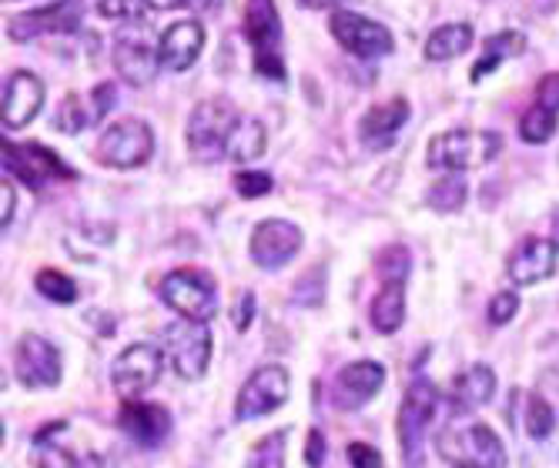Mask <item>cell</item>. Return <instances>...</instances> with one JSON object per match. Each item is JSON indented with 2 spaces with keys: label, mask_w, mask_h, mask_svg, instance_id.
<instances>
[{
  "label": "cell",
  "mask_w": 559,
  "mask_h": 468,
  "mask_svg": "<svg viewBox=\"0 0 559 468\" xmlns=\"http://www.w3.org/2000/svg\"><path fill=\"white\" fill-rule=\"evenodd\" d=\"M8 4H11V0H8Z\"/></svg>",
  "instance_id": "50"
},
{
  "label": "cell",
  "mask_w": 559,
  "mask_h": 468,
  "mask_svg": "<svg viewBox=\"0 0 559 468\" xmlns=\"http://www.w3.org/2000/svg\"><path fill=\"white\" fill-rule=\"evenodd\" d=\"M201 50H205V27H201L198 21H178L158 40L162 68L175 71V74L194 68V61L201 58Z\"/></svg>",
  "instance_id": "19"
},
{
  "label": "cell",
  "mask_w": 559,
  "mask_h": 468,
  "mask_svg": "<svg viewBox=\"0 0 559 468\" xmlns=\"http://www.w3.org/2000/svg\"><path fill=\"white\" fill-rule=\"evenodd\" d=\"M385 382V369L379 361H352L335 379V401L338 408H362L379 395Z\"/></svg>",
  "instance_id": "21"
},
{
  "label": "cell",
  "mask_w": 559,
  "mask_h": 468,
  "mask_svg": "<svg viewBox=\"0 0 559 468\" xmlns=\"http://www.w3.org/2000/svg\"><path fill=\"white\" fill-rule=\"evenodd\" d=\"M469 201V184L463 175H442L429 191H426V204L432 207V212H460V207Z\"/></svg>",
  "instance_id": "28"
},
{
  "label": "cell",
  "mask_w": 559,
  "mask_h": 468,
  "mask_svg": "<svg viewBox=\"0 0 559 468\" xmlns=\"http://www.w3.org/2000/svg\"><path fill=\"white\" fill-rule=\"evenodd\" d=\"M305 465H309V468L325 465V435L319 429H312L309 439H305Z\"/></svg>",
  "instance_id": "41"
},
{
  "label": "cell",
  "mask_w": 559,
  "mask_h": 468,
  "mask_svg": "<svg viewBox=\"0 0 559 468\" xmlns=\"http://www.w3.org/2000/svg\"><path fill=\"white\" fill-rule=\"evenodd\" d=\"M97 14H100V17H108V21L131 17V0H100V4H97Z\"/></svg>",
  "instance_id": "44"
},
{
  "label": "cell",
  "mask_w": 559,
  "mask_h": 468,
  "mask_svg": "<svg viewBox=\"0 0 559 468\" xmlns=\"http://www.w3.org/2000/svg\"><path fill=\"white\" fill-rule=\"evenodd\" d=\"M14 375L24 388H55L64 375L61 351L40 335H24L14 348Z\"/></svg>",
  "instance_id": "14"
},
{
  "label": "cell",
  "mask_w": 559,
  "mask_h": 468,
  "mask_svg": "<svg viewBox=\"0 0 559 468\" xmlns=\"http://www.w3.org/2000/svg\"><path fill=\"white\" fill-rule=\"evenodd\" d=\"M473 27L469 24H442L429 34L426 40V61L432 64H442V61H452V58H463L466 50L473 47Z\"/></svg>",
  "instance_id": "26"
},
{
  "label": "cell",
  "mask_w": 559,
  "mask_h": 468,
  "mask_svg": "<svg viewBox=\"0 0 559 468\" xmlns=\"http://www.w3.org/2000/svg\"><path fill=\"white\" fill-rule=\"evenodd\" d=\"M162 369H165V358L155 345L147 341H138V345H128L115 369H111V382L118 388V395H124L128 401H138L147 388H155L158 379H162Z\"/></svg>",
  "instance_id": "12"
},
{
  "label": "cell",
  "mask_w": 559,
  "mask_h": 468,
  "mask_svg": "<svg viewBox=\"0 0 559 468\" xmlns=\"http://www.w3.org/2000/svg\"><path fill=\"white\" fill-rule=\"evenodd\" d=\"M376 272L382 281H405L413 272V254L409 248H402V244H392L385 248L379 257H376Z\"/></svg>",
  "instance_id": "33"
},
{
  "label": "cell",
  "mask_w": 559,
  "mask_h": 468,
  "mask_svg": "<svg viewBox=\"0 0 559 468\" xmlns=\"http://www.w3.org/2000/svg\"><path fill=\"white\" fill-rule=\"evenodd\" d=\"M272 175L269 171H238L235 175V191H238V197H245V201H255V197H265L269 191H272Z\"/></svg>",
  "instance_id": "36"
},
{
  "label": "cell",
  "mask_w": 559,
  "mask_h": 468,
  "mask_svg": "<svg viewBox=\"0 0 559 468\" xmlns=\"http://www.w3.org/2000/svg\"><path fill=\"white\" fill-rule=\"evenodd\" d=\"M115 100H118V91H115V84H97V87L91 91V108H94L97 121H105V115L115 108Z\"/></svg>",
  "instance_id": "40"
},
{
  "label": "cell",
  "mask_w": 559,
  "mask_h": 468,
  "mask_svg": "<svg viewBox=\"0 0 559 468\" xmlns=\"http://www.w3.org/2000/svg\"><path fill=\"white\" fill-rule=\"evenodd\" d=\"M87 124H97L94 108H84V100H81L78 94H68V97L61 100L58 115H55V128L64 131V134H81Z\"/></svg>",
  "instance_id": "30"
},
{
  "label": "cell",
  "mask_w": 559,
  "mask_h": 468,
  "mask_svg": "<svg viewBox=\"0 0 559 468\" xmlns=\"http://www.w3.org/2000/svg\"><path fill=\"white\" fill-rule=\"evenodd\" d=\"M238 108L225 97H212V100H201L194 104V111L188 118L185 137H188V151L194 154L198 161H222L225 158V147L228 137L238 124Z\"/></svg>",
  "instance_id": "3"
},
{
  "label": "cell",
  "mask_w": 559,
  "mask_h": 468,
  "mask_svg": "<svg viewBox=\"0 0 559 468\" xmlns=\"http://www.w3.org/2000/svg\"><path fill=\"white\" fill-rule=\"evenodd\" d=\"M50 435H55L50 429L37 435V442H34V465L37 468H78V455L68 445L55 442Z\"/></svg>",
  "instance_id": "29"
},
{
  "label": "cell",
  "mask_w": 559,
  "mask_h": 468,
  "mask_svg": "<svg viewBox=\"0 0 559 468\" xmlns=\"http://www.w3.org/2000/svg\"><path fill=\"white\" fill-rule=\"evenodd\" d=\"M151 154H155V131L141 118L115 121L94 147V158L115 171H134L151 161Z\"/></svg>",
  "instance_id": "5"
},
{
  "label": "cell",
  "mask_w": 559,
  "mask_h": 468,
  "mask_svg": "<svg viewBox=\"0 0 559 468\" xmlns=\"http://www.w3.org/2000/svg\"><path fill=\"white\" fill-rule=\"evenodd\" d=\"M516 311H520L516 291H499V295L489 301V322H492V325H510V322L516 319Z\"/></svg>",
  "instance_id": "37"
},
{
  "label": "cell",
  "mask_w": 559,
  "mask_h": 468,
  "mask_svg": "<svg viewBox=\"0 0 559 468\" xmlns=\"http://www.w3.org/2000/svg\"><path fill=\"white\" fill-rule=\"evenodd\" d=\"M409 121V100L405 97H392V100H382L376 108H369L362 115V124H359V137L366 147L372 151H382L392 144V137L402 131V124Z\"/></svg>",
  "instance_id": "22"
},
{
  "label": "cell",
  "mask_w": 559,
  "mask_h": 468,
  "mask_svg": "<svg viewBox=\"0 0 559 468\" xmlns=\"http://www.w3.org/2000/svg\"><path fill=\"white\" fill-rule=\"evenodd\" d=\"M496 395V372L489 365H469L460 379L452 382V401L455 411L483 408Z\"/></svg>",
  "instance_id": "23"
},
{
  "label": "cell",
  "mask_w": 559,
  "mask_h": 468,
  "mask_svg": "<svg viewBox=\"0 0 559 468\" xmlns=\"http://www.w3.org/2000/svg\"><path fill=\"white\" fill-rule=\"evenodd\" d=\"M118 425L121 432L138 442L141 448H158L168 435H171V415L162 405H151V401H128L121 405L118 415Z\"/></svg>",
  "instance_id": "18"
},
{
  "label": "cell",
  "mask_w": 559,
  "mask_h": 468,
  "mask_svg": "<svg viewBox=\"0 0 559 468\" xmlns=\"http://www.w3.org/2000/svg\"><path fill=\"white\" fill-rule=\"evenodd\" d=\"M502 137L496 131H473V128H455L445 134H436L426 151V165L442 175H463L486 168L499 158Z\"/></svg>",
  "instance_id": "1"
},
{
  "label": "cell",
  "mask_w": 559,
  "mask_h": 468,
  "mask_svg": "<svg viewBox=\"0 0 559 468\" xmlns=\"http://www.w3.org/2000/svg\"><path fill=\"white\" fill-rule=\"evenodd\" d=\"M188 0H144V8L151 11H175V8H185Z\"/></svg>",
  "instance_id": "46"
},
{
  "label": "cell",
  "mask_w": 559,
  "mask_h": 468,
  "mask_svg": "<svg viewBox=\"0 0 559 468\" xmlns=\"http://www.w3.org/2000/svg\"><path fill=\"white\" fill-rule=\"evenodd\" d=\"M288 388H292V379L282 365H265L259 372H251L238 392L235 419L251 422V419H262V415H272L275 408L288 401Z\"/></svg>",
  "instance_id": "11"
},
{
  "label": "cell",
  "mask_w": 559,
  "mask_h": 468,
  "mask_svg": "<svg viewBox=\"0 0 559 468\" xmlns=\"http://www.w3.org/2000/svg\"><path fill=\"white\" fill-rule=\"evenodd\" d=\"M81 0H58V4H47V8H37V11H24L17 14L11 24H8V34L11 40H34L40 34H58V37H68V34H78L81 27Z\"/></svg>",
  "instance_id": "15"
},
{
  "label": "cell",
  "mask_w": 559,
  "mask_h": 468,
  "mask_svg": "<svg viewBox=\"0 0 559 468\" xmlns=\"http://www.w3.org/2000/svg\"><path fill=\"white\" fill-rule=\"evenodd\" d=\"M269 147V134H265V124L255 121V118H238L231 137H228V147H225V158L235 161V165H248V161H255L262 158Z\"/></svg>",
  "instance_id": "25"
},
{
  "label": "cell",
  "mask_w": 559,
  "mask_h": 468,
  "mask_svg": "<svg viewBox=\"0 0 559 468\" xmlns=\"http://www.w3.org/2000/svg\"><path fill=\"white\" fill-rule=\"evenodd\" d=\"M162 301L168 308H175L181 319L188 322H212L215 311H218V288L212 281L209 272H198V268H178L171 275H165L162 281Z\"/></svg>",
  "instance_id": "7"
},
{
  "label": "cell",
  "mask_w": 559,
  "mask_h": 468,
  "mask_svg": "<svg viewBox=\"0 0 559 468\" xmlns=\"http://www.w3.org/2000/svg\"><path fill=\"white\" fill-rule=\"evenodd\" d=\"M301 228L282 218H265L251 231V262L265 272L285 268L292 257L301 251Z\"/></svg>",
  "instance_id": "16"
},
{
  "label": "cell",
  "mask_w": 559,
  "mask_h": 468,
  "mask_svg": "<svg viewBox=\"0 0 559 468\" xmlns=\"http://www.w3.org/2000/svg\"><path fill=\"white\" fill-rule=\"evenodd\" d=\"M305 8H316V11H325V8H338L342 0H301Z\"/></svg>",
  "instance_id": "47"
},
{
  "label": "cell",
  "mask_w": 559,
  "mask_h": 468,
  "mask_svg": "<svg viewBox=\"0 0 559 468\" xmlns=\"http://www.w3.org/2000/svg\"><path fill=\"white\" fill-rule=\"evenodd\" d=\"M251 319H255V291H241L238 311H235V328L245 332V328L251 325Z\"/></svg>",
  "instance_id": "42"
},
{
  "label": "cell",
  "mask_w": 559,
  "mask_h": 468,
  "mask_svg": "<svg viewBox=\"0 0 559 468\" xmlns=\"http://www.w3.org/2000/svg\"><path fill=\"white\" fill-rule=\"evenodd\" d=\"M162 341H165V355L171 361V369L181 379L194 382V379H201V375L209 372V361H212V332H209L205 322H188V319H181V322H175V325L165 328V338Z\"/></svg>",
  "instance_id": "8"
},
{
  "label": "cell",
  "mask_w": 559,
  "mask_h": 468,
  "mask_svg": "<svg viewBox=\"0 0 559 468\" xmlns=\"http://www.w3.org/2000/svg\"><path fill=\"white\" fill-rule=\"evenodd\" d=\"M44 81L31 71H14L4 84V128L8 131H21L27 128L40 108H44Z\"/></svg>",
  "instance_id": "17"
},
{
  "label": "cell",
  "mask_w": 559,
  "mask_h": 468,
  "mask_svg": "<svg viewBox=\"0 0 559 468\" xmlns=\"http://www.w3.org/2000/svg\"><path fill=\"white\" fill-rule=\"evenodd\" d=\"M552 432V408L543 395H530V405H526V435L543 442L546 435Z\"/></svg>",
  "instance_id": "35"
},
{
  "label": "cell",
  "mask_w": 559,
  "mask_h": 468,
  "mask_svg": "<svg viewBox=\"0 0 559 468\" xmlns=\"http://www.w3.org/2000/svg\"><path fill=\"white\" fill-rule=\"evenodd\" d=\"M198 8H201V11H209V14H215V11L222 8V0H198Z\"/></svg>",
  "instance_id": "49"
},
{
  "label": "cell",
  "mask_w": 559,
  "mask_h": 468,
  "mask_svg": "<svg viewBox=\"0 0 559 468\" xmlns=\"http://www.w3.org/2000/svg\"><path fill=\"white\" fill-rule=\"evenodd\" d=\"M248 468H285V432H272L251 448Z\"/></svg>",
  "instance_id": "34"
},
{
  "label": "cell",
  "mask_w": 559,
  "mask_h": 468,
  "mask_svg": "<svg viewBox=\"0 0 559 468\" xmlns=\"http://www.w3.org/2000/svg\"><path fill=\"white\" fill-rule=\"evenodd\" d=\"M348 461H352V468H382V455L366 442L348 445Z\"/></svg>",
  "instance_id": "39"
},
{
  "label": "cell",
  "mask_w": 559,
  "mask_h": 468,
  "mask_svg": "<svg viewBox=\"0 0 559 468\" xmlns=\"http://www.w3.org/2000/svg\"><path fill=\"white\" fill-rule=\"evenodd\" d=\"M556 134V115L533 104V108L520 118V137L526 144H546Z\"/></svg>",
  "instance_id": "32"
},
{
  "label": "cell",
  "mask_w": 559,
  "mask_h": 468,
  "mask_svg": "<svg viewBox=\"0 0 559 468\" xmlns=\"http://www.w3.org/2000/svg\"><path fill=\"white\" fill-rule=\"evenodd\" d=\"M536 104H539V108H546V111H552V115L559 111V71L539 77V84H536Z\"/></svg>",
  "instance_id": "38"
},
{
  "label": "cell",
  "mask_w": 559,
  "mask_h": 468,
  "mask_svg": "<svg viewBox=\"0 0 559 468\" xmlns=\"http://www.w3.org/2000/svg\"><path fill=\"white\" fill-rule=\"evenodd\" d=\"M158 68H162L158 47L151 44V37H147L141 21H134L124 31H118V37H115V71L131 87H147L151 81H155Z\"/></svg>",
  "instance_id": "10"
},
{
  "label": "cell",
  "mask_w": 559,
  "mask_h": 468,
  "mask_svg": "<svg viewBox=\"0 0 559 468\" xmlns=\"http://www.w3.org/2000/svg\"><path fill=\"white\" fill-rule=\"evenodd\" d=\"M549 241L556 244V251H559V204L552 207V228H549Z\"/></svg>",
  "instance_id": "48"
},
{
  "label": "cell",
  "mask_w": 559,
  "mask_h": 468,
  "mask_svg": "<svg viewBox=\"0 0 559 468\" xmlns=\"http://www.w3.org/2000/svg\"><path fill=\"white\" fill-rule=\"evenodd\" d=\"M245 37L255 47V71L269 81H285L282 61V17L275 0H248L245 8Z\"/></svg>",
  "instance_id": "6"
},
{
  "label": "cell",
  "mask_w": 559,
  "mask_h": 468,
  "mask_svg": "<svg viewBox=\"0 0 559 468\" xmlns=\"http://www.w3.org/2000/svg\"><path fill=\"white\" fill-rule=\"evenodd\" d=\"M523 50H526V37H523L520 31H499L496 37L486 40L483 58H479L476 68H473V81L479 84L486 74L499 71L506 58H516V55H523Z\"/></svg>",
  "instance_id": "27"
},
{
  "label": "cell",
  "mask_w": 559,
  "mask_h": 468,
  "mask_svg": "<svg viewBox=\"0 0 559 468\" xmlns=\"http://www.w3.org/2000/svg\"><path fill=\"white\" fill-rule=\"evenodd\" d=\"M4 168L17 175L27 188L40 191L47 181H74V168L64 165L50 147L44 144H4Z\"/></svg>",
  "instance_id": "13"
},
{
  "label": "cell",
  "mask_w": 559,
  "mask_h": 468,
  "mask_svg": "<svg viewBox=\"0 0 559 468\" xmlns=\"http://www.w3.org/2000/svg\"><path fill=\"white\" fill-rule=\"evenodd\" d=\"M436 452L452 468H506V448L483 422L442 429L436 435Z\"/></svg>",
  "instance_id": "2"
},
{
  "label": "cell",
  "mask_w": 559,
  "mask_h": 468,
  "mask_svg": "<svg viewBox=\"0 0 559 468\" xmlns=\"http://www.w3.org/2000/svg\"><path fill=\"white\" fill-rule=\"evenodd\" d=\"M329 31L348 50V55L359 58V61H379V58H385L395 50V40H392L385 24H379L372 17H362L355 11H332Z\"/></svg>",
  "instance_id": "9"
},
{
  "label": "cell",
  "mask_w": 559,
  "mask_h": 468,
  "mask_svg": "<svg viewBox=\"0 0 559 468\" xmlns=\"http://www.w3.org/2000/svg\"><path fill=\"white\" fill-rule=\"evenodd\" d=\"M439 408V388L429 379H416L409 385L399 408V448H402V465L405 468H419L423 465V439L432 425V415Z\"/></svg>",
  "instance_id": "4"
},
{
  "label": "cell",
  "mask_w": 559,
  "mask_h": 468,
  "mask_svg": "<svg viewBox=\"0 0 559 468\" xmlns=\"http://www.w3.org/2000/svg\"><path fill=\"white\" fill-rule=\"evenodd\" d=\"M372 328L379 335H395L405 322V281H382L369 308Z\"/></svg>",
  "instance_id": "24"
},
{
  "label": "cell",
  "mask_w": 559,
  "mask_h": 468,
  "mask_svg": "<svg viewBox=\"0 0 559 468\" xmlns=\"http://www.w3.org/2000/svg\"><path fill=\"white\" fill-rule=\"evenodd\" d=\"M14 207H17L14 188H11V181H4L0 184V225L4 228H11V221H14Z\"/></svg>",
  "instance_id": "43"
},
{
  "label": "cell",
  "mask_w": 559,
  "mask_h": 468,
  "mask_svg": "<svg viewBox=\"0 0 559 468\" xmlns=\"http://www.w3.org/2000/svg\"><path fill=\"white\" fill-rule=\"evenodd\" d=\"M556 244L549 238H526L513 254H510V265H506V272H510V278L523 288L530 285H539L546 278L556 275Z\"/></svg>",
  "instance_id": "20"
},
{
  "label": "cell",
  "mask_w": 559,
  "mask_h": 468,
  "mask_svg": "<svg viewBox=\"0 0 559 468\" xmlns=\"http://www.w3.org/2000/svg\"><path fill=\"white\" fill-rule=\"evenodd\" d=\"M37 291L47 298V301H55V304H74L78 298V285L74 278H68L64 272H55V268H44L37 278H34Z\"/></svg>",
  "instance_id": "31"
},
{
  "label": "cell",
  "mask_w": 559,
  "mask_h": 468,
  "mask_svg": "<svg viewBox=\"0 0 559 468\" xmlns=\"http://www.w3.org/2000/svg\"><path fill=\"white\" fill-rule=\"evenodd\" d=\"M78 468H115V461L108 455H100V452H81Z\"/></svg>",
  "instance_id": "45"
}]
</instances>
